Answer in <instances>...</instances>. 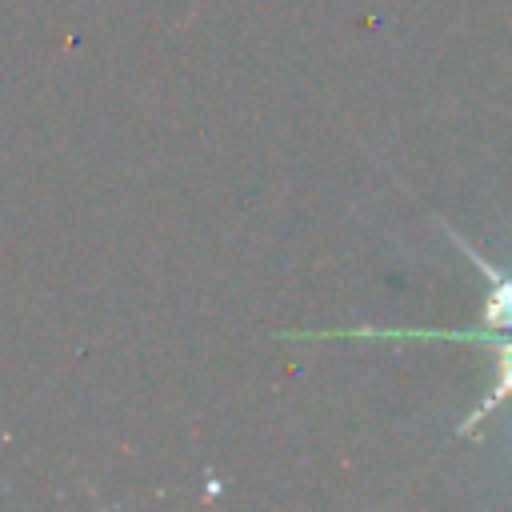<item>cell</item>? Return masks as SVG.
<instances>
[{"mask_svg":"<svg viewBox=\"0 0 512 512\" xmlns=\"http://www.w3.org/2000/svg\"><path fill=\"white\" fill-rule=\"evenodd\" d=\"M324 336H436V340H476V344H488L496 348V360H500V372H496V384L492 392L476 404V412L460 424V436L472 432L504 396H512V340H500L492 336L488 328H464V332H412V328H352V332H324Z\"/></svg>","mask_w":512,"mask_h":512,"instance_id":"cell-1","label":"cell"},{"mask_svg":"<svg viewBox=\"0 0 512 512\" xmlns=\"http://www.w3.org/2000/svg\"><path fill=\"white\" fill-rule=\"evenodd\" d=\"M448 232V228H444ZM456 244H460V252L488 276V300H484V328H508L512 332V272H500L496 264H488L476 248H468L456 232H448Z\"/></svg>","mask_w":512,"mask_h":512,"instance_id":"cell-2","label":"cell"}]
</instances>
